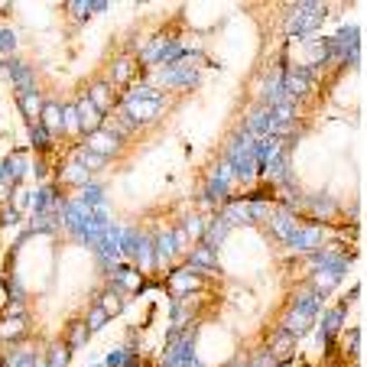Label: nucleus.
I'll use <instances>...</instances> for the list:
<instances>
[{
	"instance_id": "f257e3e1",
	"label": "nucleus",
	"mask_w": 367,
	"mask_h": 367,
	"mask_svg": "<svg viewBox=\"0 0 367 367\" xmlns=\"http://www.w3.org/2000/svg\"><path fill=\"white\" fill-rule=\"evenodd\" d=\"M163 111H166V94H163L160 88L140 82V85L121 91V101H117L114 117H117L127 130H133V127H143V123L156 121Z\"/></svg>"
},
{
	"instance_id": "f03ea898",
	"label": "nucleus",
	"mask_w": 367,
	"mask_h": 367,
	"mask_svg": "<svg viewBox=\"0 0 367 367\" xmlns=\"http://www.w3.org/2000/svg\"><path fill=\"white\" fill-rule=\"evenodd\" d=\"M322 306H325V296H319L312 286L292 290L290 299H286V312H283V319H280V329H286L290 335L299 338L302 331L312 329V322H315V315L322 312Z\"/></svg>"
},
{
	"instance_id": "7ed1b4c3",
	"label": "nucleus",
	"mask_w": 367,
	"mask_h": 367,
	"mask_svg": "<svg viewBox=\"0 0 367 367\" xmlns=\"http://www.w3.org/2000/svg\"><path fill=\"white\" fill-rule=\"evenodd\" d=\"M198 78H202L198 66H192V62H172V66L153 68V82H147V85L160 88V91L163 88H170V91H188V88L198 85Z\"/></svg>"
},
{
	"instance_id": "20e7f679",
	"label": "nucleus",
	"mask_w": 367,
	"mask_h": 367,
	"mask_svg": "<svg viewBox=\"0 0 367 367\" xmlns=\"http://www.w3.org/2000/svg\"><path fill=\"white\" fill-rule=\"evenodd\" d=\"M329 7L325 3H296L290 13V23H286V36L292 39H309L315 29L322 27Z\"/></svg>"
},
{
	"instance_id": "39448f33",
	"label": "nucleus",
	"mask_w": 367,
	"mask_h": 367,
	"mask_svg": "<svg viewBox=\"0 0 367 367\" xmlns=\"http://www.w3.org/2000/svg\"><path fill=\"white\" fill-rule=\"evenodd\" d=\"M163 290L170 292L172 299H188V296H198V292H208V280L205 276L192 274L188 267H172L170 274L163 276Z\"/></svg>"
},
{
	"instance_id": "423d86ee",
	"label": "nucleus",
	"mask_w": 367,
	"mask_h": 367,
	"mask_svg": "<svg viewBox=\"0 0 367 367\" xmlns=\"http://www.w3.org/2000/svg\"><path fill=\"white\" fill-rule=\"evenodd\" d=\"M107 82H111L117 91H127V88L147 82V72L140 68V62H137L133 52H121V56H114L111 72H107Z\"/></svg>"
},
{
	"instance_id": "0eeeda50",
	"label": "nucleus",
	"mask_w": 367,
	"mask_h": 367,
	"mask_svg": "<svg viewBox=\"0 0 367 367\" xmlns=\"http://www.w3.org/2000/svg\"><path fill=\"white\" fill-rule=\"evenodd\" d=\"M107 290L117 292V296H143V292L150 290V280H147V274H140L137 267L123 264L121 270H114L111 276H107Z\"/></svg>"
},
{
	"instance_id": "6e6552de",
	"label": "nucleus",
	"mask_w": 367,
	"mask_h": 367,
	"mask_svg": "<svg viewBox=\"0 0 367 367\" xmlns=\"http://www.w3.org/2000/svg\"><path fill=\"white\" fill-rule=\"evenodd\" d=\"M85 98L91 101V107L101 117H111L114 111H117V101H121V91L107 82V78H94V82H88L85 88Z\"/></svg>"
},
{
	"instance_id": "1a4fd4ad",
	"label": "nucleus",
	"mask_w": 367,
	"mask_h": 367,
	"mask_svg": "<svg viewBox=\"0 0 367 367\" xmlns=\"http://www.w3.org/2000/svg\"><path fill=\"white\" fill-rule=\"evenodd\" d=\"M0 72L13 82V88H17V94H27V91H36V72H33V66H29L27 59H3L0 62Z\"/></svg>"
},
{
	"instance_id": "9d476101",
	"label": "nucleus",
	"mask_w": 367,
	"mask_h": 367,
	"mask_svg": "<svg viewBox=\"0 0 367 367\" xmlns=\"http://www.w3.org/2000/svg\"><path fill=\"white\" fill-rule=\"evenodd\" d=\"M192 274L205 276V280H211V276H218V254L211 250L208 244H202V241H195V244L186 250V264Z\"/></svg>"
},
{
	"instance_id": "9b49d317",
	"label": "nucleus",
	"mask_w": 367,
	"mask_h": 367,
	"mask_svg": "<svg viewBox=\"0 0 367 367\" xmlns=\"http://www.w3.org/2000/svg\"><path fill=\"white\" fill-rule=\"evenodd\" d=\"M82 143H85L88 150L98 153V156H104V160H114V156L123 150V137H121V133H114L111 127H104V123L94 133H88Z\"/></svg>"
},
{
	"instance_id": "f8f14e48",
	"label": "nucleus",
	"mask_w": 367,
	"mask_h": 367,
	"mask_svg": "<svg viewBox=\"0 0 367 367\" xmlns=\"http://www.w3.org/2000/svg\"><path fill=\"white\" fill-rule=\"evenodd\" d=\"M264 348L270 351V358H274L280 367L290 364L292 354H296V335H290L286 329H280V325H276V329L264 338Z\"/></svg>"
},
{
	"instance_id": "ddd939ff",
	"label": "nucleus",
	"mask_w": 367,
	"mask_h": 367,
	"mask_svg": "<svg viewBox=\"0 0 367 367\" xmlns=\"http://www.w3.org/2000/svg\"><path fill=\"white\" fill-rule=\"evenodd\" d=\"M345 315H348V306H345V302H338L335 309H329L325 315H322V341H325V345H329V341H338Z\"/></svg>"
},
{
	"instance_id": "4468645a",
	"label": "nucleus",
	"mask_w": 367,
	"mask_h": 367,
	"mask_svg": "<svg viewBox=\"0 0 367 367\" xmlns=\"http://www.w3.org/2000/svg\"><path fill=\"white\" fill-rule=\"evenodd\" d=\"M75 104V114H78V123H82V137H88V133H94L98 127L104 123V117L98 111L91 107V101H88L85 94H78V101H72Z\"/></svg>"
},
{
	"instance_id": "2eb2a0df",
	"label": "nucleus",
	"mask_w": 367,
	"mask_h": 367,
	"mask_svg": "<svg viewBox=\"0 0 367 367\" xmlns=\"http://www.w3.org/2000/svg\"><path fill=\"white\" fill-rule=\"evenodd\" d=\"M17 104H20V114L27 117V123H39V114H43V104H46V98L36 91H27V94H17Z\"/></svg>"
},
{
	"instance_id": "dca6fc26",
	"label": "nucleus",
	"mask_w": 367,
	"mask_h": 367,
	"mask_svg": "<svg viewBox=\"0 0 367 367\" xmlns=\"http://www.w3.org/2000/svg\"><path fill=\"white\" fill-rule=\"evenodd\" d=\"M231 231V225H227L225 218L218 215V218H208L205 215V231H202V244H208L211 250H218V244L225 241V234Z\"/></svg>"
},
{
	"instance_id": "f3484780",
	"label": "nucleus",
	"mask_w": 367,
	"mask_h": 367,
	"mask_svg": "<svg viewBox=\"0 0 367 367\" xmlns=\"http://www.w3.org/2000/svg\"><path fill=\"white\" fill-rule=\"evenodd\" d=\"M88 338H91V331H88V325H85V319L78 315V319H72L68 322V329H66V348L68 351H78V348H85L88 345Z\"/></svg>"
},
{
	"instance_id": "a211bd4d",
	"label": "nucleus",
	"mask_w": 367,
	"mask_h": 367,
	"mask_svg": "<svg viewBox=\"0 0 367 367\" xmlns=\"http://www.w3.org/2000/svg\"><path fill=\"white\" fill-rule=\"evenodd\" d=\"M39 123L46 127L49 137H62V104H56V101H46V104H43Z\"/></svg>"
},
{
	"instance_id": "6ab92c4d",
	"label": "nucleus",
	"mask_w": 367,
	"mask_h": 367,
	"mask_svg": "<svg viewBox=\"0 0 367 367\" xmlns=\"http://www.w3.org/2000/svg\"><path fill=\"white\" fill-rule=\"evenodd\" d=\"M29 147L36 150V156H49L56 150V137H49L43 123H29Z\"/></svg>"
},
{
	"instance_id": "aec40b11",
	"label": "nucleus",
	"mask_w": 367,
	"mask_h": 367,
	"mask_svg": "<svg viewBox=\"0 0 367 367\" xmlns=\"http://www.w3.org/2000/svg\"><path fill=\"white\" fill-rule=\"evenodd\" d=\"M68 156H72V160H75L78 166H85V170L91 172V176H94V172H98V170H104V163H107V160H104V156H98V153H94V150H88L85 143H78V147H75V150H72V153H68Z\"/></svg>"
},
{
	"instance_id": "412c9836",
	"label": "nucleus",
	"mask_w": 367,
	"mask_h": 367,
	"mask_svg": "<svg viewBox=\"0 0 367 367\" xmlns=\"http://www.w3.org/2000/svg\"><path fill=\"white\" fill-rule=\"evenodd\" d=\"M91 306H101L114 319V315H121V309H123V296H117V292H111V290H101V292H94Z\"/></svg>"
},
{
	"instance_id": "4be33fe9",
	"label": "nucleus",
	"mask_w": 367,
	"mask_h": 367,
	"mask_svg": "<svg viewBox=\"0 0 367 367\" xmlns=\"http://www.w3.org/2000/svg\"><path fill=\"white\" fill-rule=\"evenodd\" d=\"M43 358H46V367H68V361H72V351L66 348V341L59 338V341H52V345H49Z\"/></svg>"
},
{
	"instance_id": "5701e85b",
	"label": "nucleus",
	"mask_w": 367,
	"mask_h": 367,
	"mask_svg": "<svg viewBox=\"0 0 367 367\" xmlns=\"http://www.w3.org/2000/svg\"><path fill=\"white\" fill-rule=\"evenodd\" d=\"M78 202H82L85 208H101V205H104V188L91 179L88 186L78 188Z\"/></svg>"
},
{
	"instance_id": "b1692460",
	"label": "nucleus",
	"mask_w": 367,
	"mask_h": 367,
	"mask_svg": "<svg viewBox=\"0 0 367 367\" xmlns=\"http://www.w3.org/2000/svg\"><path fill=\"white\" fill-rule=\"evenodd\" d=\"M62 133H66V137H82V123H78L75 104H62Z\"/></svg>"
},
{
	"instance_id": "393cba45",
	"label": "nucleus",
	"mask_w": 367,
	"mask_h": 367,
	"mask_svg": "<svg viewBox=\"0 0 367 367\" xmlns=\"http://www.w3.org/2000/svg\"><path fill=\"white\" fill-rule=\"evenodd\" d=\"M13 52H17V33L0 23V62H3V59H13Z\"/></svg>"
},
{
	"instance_id": "a878e982",
	"label": "nucleus",
	"mask_w": 367,
	"mask_h": 367,
	"mask_svg": "<svg viewBox=\"0 0 367 367\" xmlns=\"http://www.w3.org/2000/svg\"><path fill=\"white\" fill-rule=\"evenodd\" d=\"M82 319H85V325H88V331H101L104 325H107V322H111V315H107V312L101 309V306H91V309H88V315H82Z\"/></svg>"
},
{
	"instance_id": "bb28decb",
	"label": "nucleus",
	"mask_w": 367,
	"mask_h": 367,
	"mask_svg": "<svg viewBox=\"0 0 367 367\" xmlns=\"http://www.w3.org/2000/svg\"><path fill=\"white\" fill-rule=\"evenodd\" d=\"M66 10L72 13V20H78V23L91 20V0H68Z\"/></svg>"
},
{
	"instance_id": "cd10ccee",
	"label": "nucleus",
	"mask_w": 367,
	"mask_h": 367,
	"mask_svg": "<svg viewBox=\"0 0 367 367\" xmlns=\"http://www.w3.org/2000/svg\"><path fill=\"white\" fill-rule=\"evenodd\" d=\"M247 367H280V364H276V361L270 358V351H267L264 345H260V348H257L254 354L247 358Z\"/></svg>"
},
{
	"instance_id": "c85d7f7f",
	"label": "nucleus",
	"mask_w": 367,
	"mask_h": 367,
	"mask_svg": "<svg viewBox=\"0 0 367 367\" xmlns=\"http://www.w3.org/2000/svg\"><path fill=\"white\" fill-rule=\"evenodd\" d=\"M127 358H130V351L117 348V351H111V354L104 358V367H123V364H127Z\"/></svg>"
},
{
	"instance_id": "c756f323",
	"label": "nucleus",
	"mask_w": 367,
	"mask_h": 367,
	"mask_svg": "<svg viewBox=\"0 0 367 367\" xmlns=\"http://www.w3.org/2000/svg\"><path fill=\"white\" fill-rule=\"evenodd\" d=\"M20 218H23V215H20V211H17V208H13V205H3V208H0V227L17 225Z\"/></svg>"
},
{
	"instance_id": "7c9ffc66",
	"label": "nucleus",
	"mask_w": 367,
	"mask_h": 367,
	"mask_svg": "<svg viewBox=\"0 0 367 367\" xmlns=\"http://www.w3.org/2000/svg\"><path fill=\"white\" fill-rule=\"evenodd\" d=\"M104 10H107L104 0H91V17H94V13H104Z\"/></svg>"
},
{
	"instance_id": "2f4dec72",
	"label": "nucleus",
	"mask_w": 367,
	"mask_h": 367,
	"mask_svg": "<svg viewBox=\"0 0 367 367\" xmlns=\"http://www.w3.org/2000/svg\"><path fill=\"white\" fill-rule=\"evenodd\" d=\"M234 367H247V361H237V364Z\"/></svg>"
}]
</instances>
